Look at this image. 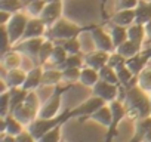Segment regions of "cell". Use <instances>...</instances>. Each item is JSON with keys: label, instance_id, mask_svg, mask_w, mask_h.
I'll return each instance as SVG.
<instances>
[{"label": "cell", "instance_id": "obj_38", "mask_svg": "<svg viewBox=\"0 0 151 142\" xmlns=\"http://www.w3.org/2000/svg\"><path fill=\"white\" fill-rule=\"evenodd\" d=\"M59 44H62L65 47V50L68 52V55H77L80 53V43L77 40V37H73L70 40H65V42H58Z\"/></svg>", "mask_w": 151, "mask_h": 142}, {"label": "cell", "instance_id": "obj_29", "mask_svg": "<svg viewBox=\"0 0 151 142\" xmlns=\"http://www.w3.org/2000/svg\"><path fill=\"white\" fill-rule=\"evenodd\" d=\"M83 65H85V59L80 53H77V55H68L67 59L61 65H58L56 68L61 71V70H65V68H82Z\"/></svg>", "mask_w": 151, "mask_h": 142}, {"label": "cell", "instance_id": "obj_10", "mask_svg": "<svg viewBox=\"0 0 151 142\" xmlns=\"http://www.w3.org/2000/svg\"><path fill=\"white\" fill-rule=\"evenodd\" d=\"M43 39L42 37H34V39H25L22 40L21 43H17V50L30 56L31 59H39V52H40V47L43 44Z\"/></svg>", "mask_w": 151, "mask_h": 142}, {"label": "cell", "instance_id": "obj_31", "mask_svg": "<svg viewBox=\"0 0 151 142\" xmlns=\"http://www.w3.org/2000/svg\"><path fill=\"white\" fill-rule=\"evenodd\" d=\"M67 56H68V52L65 50V47L62 46V44H55V47H53V52H52V55H50V59H49V62L53 65V67H58V65H61L65 59H67Z\"/></svg>", "mask_w": 151, "mask_h": 142}, {"label": "cell", "instance_id": "obj_35", "mask_svg": "<svg viewBox=\"0 0 151 142\" xmlns=\"http://www.w3.org/2000/svg\"><path fill=\"white\" fill-rule=\"evenodd\" d=\"M138 79V86L141 89H144L145 92L151 93V70H142L141 73L136 76Z\"/></svg>", "mask_w": 151, "mask_h": 142}, {"label": "cell", "instance_id": "obj_34", "mask_svg": "<svg viewBox=\"0 0 151 142\" xmlns=\"http://www.w3.org/2000/svg\"><path fill=\"white\" fill-rule=\"evenodd\" d=\"M116 73H117V77H119V83L123 85V86H126V89L130 86V85H129L130 80H132L133 77H136V76H133L132 71L127 68L126 64L122 65V67H119V68H116Z\"/></svg>", "mask_w": 151, "mask_h": 142}, {"label": "cell", "instance_id": "obj_16", "mask_svg": "<svg viewBox=\"0 0 151 142\" xmlns=\"http://www.w3.org/2000/svg\"><path fill=\"white\" fill-rule=\"evenodd\" d=\"M148 59H150V53H141V52H139V53H136L135 56L127 58V59H126V65H127V68L133 73V76H138L141 71L145 68Z\"/></svg>", "mask_w": 151, "mask_h": 142}, {"label": "cell", "instance_id": "obj_44", "mask_svg": "<svg viewBox=\"0 0 151 142\" xmlns=\"http://www.w3.org/2000/svg\"><path fill=\"white\" fill-rule=\"evenodd\" d=\"M17 142H37V141L33 138V135H31L28 130H22V132L17 136Z\"/></svg>", "mask_w": 151, "mask_h": 142}, {"label": "cell", "instance_id": "obj_46", "mask_svg": "<svg viewBox=\"0 0 151 142\" xmlns=\"http://www.w3.org/2000/svg\"><path fill=\"white\" fill-rule=\"evenodd\" d=\"M2 142H17V136L8 135V133H2Z\"/></svg>", "mask_w": 151, "mask_h": 142}, {"label": "cell", "instance_id": "obj_48", "mask_svg": "<svg viewBox=\"0 0 151 142\" xmlns=\"http://www.w3.org/2000/svg\"><path fill=\"white\" fill-rule=\"evenodd\" d=\"M142 142H151V130H150V132L144 136V141H142Z\"/></svg>", "mask_w": 151, "mask_h": 142}, {"label": "cell", "instance_id": "obj_15", "mask_svg": "<svg viewBox=\"0 0 151 142\" xmlns=\"http://www.w3.org/2000/svg\"><path fill=\"white\" fill-rule=\"evenodd\" d=\"M42 79H43V68L36 67L30 71H27V77L22 85V89L25 90H36L37 87L42 86Z\"/></svg>", "mask_w": 151, "mask_h": 142}, {"label": "cell", "instance_id": "obj_37", "mask_svg": "<svg viewBox=\"0 0 151 142\" xmlns=\"http://www.w3.org/2000/svg\"><path fill=\"white\" fill-rule=\"evenodd\" d=\"M80 70L82 68H65V70H61L62 80L67 82V83L79 82V79H80Z\"/></svg>", "mask_w": 151, "mask_h": 142}, {"label": "cell", "instance_id": "obj_11", "mask_svg": "<svg viewBox=\"0 0 151 142\" xmlns=\"http://www.w3.org/2000/svg\"><path fill=\"white\" fill-rule=\"evenodd\" d=\"M22 126H28L30 123H33L36 118H37V114H39V111L37 110H34L33 107H30L28 104H25V102H22L21 105H18L12 113H11Z\"/></svg>", "mask_w": 151, "mask_h": 142}, {"label": "cell", "instance_id": "obj_41", "mask_svg": "<svg viewBox=\"0 0 151 142\" xmlns=\"http://www.w3.org/2000/svg\"><path fill=\"white\" fill-rule=\"evenodd\" d=\"M126 64V58L123 56V55H120L119 52H111L110 53V58H108V65L110 67H113L114 70L116 68H119V67H122V65H124Z\"/></svg>", "mask_w": 151, "mask_h": 142}, {"label": "cell", "instance_id": "obj_17", "mask_svg": "<svg viewBox=\"0 0 151 142\" xmlns=\"http://www.w3.org/2000/svg\"><path fill=\"white\" fill-rule=\"evenodd\" d=\"M98 80H99V73H98V70L91 68V67H88V65L82 67L79 83H82L83 86H88V87H93L95 83H96Z\"/></svg>", "mask_w": 151, "mask_h": 142}, {"label": "cell", "instance_id": "obj_24", "mask_svg": "<svg viewBox=\"0 0 151 142\" xmlns=\"http://www.w3.org/2000/svg\"><path fill=\"white\" fill-rule=\"evenodd\" d=\"M135 14H136L135 22L145 25L148 21H151V2H139L138 6L135 8Z\"/></svg>", "mask_w": 151, "mask_h": 142}, {"label": "cell", "instance_id": "obj_4", "mask_svg": "<svg viewBox=\"0 0 151 142\" xmlns=\"http://www.w3.org/2000/svg\"><path fill=\"white\" fill-rule=\"evenodd\" d=\"M27 24H28V18L21 12H17L11 16L9 22L6 24V30H8V34H9L12 44H17L19 40H22Z\"/></svg>", "mask_w": 151, "mask_h": 142}, {"label": "cell", "instance_id": "obj_5", "mask_svg": "<svg viewBox=\"0 0 151 142\" xmlns=\"http://www.w3.org/2000/svg\"><path fill=\"white\" fill-rule=\"evenodd\" d=\"M107 102L102 99V98H99V96H92V98H89L88 101H85L83 104H80L79 107H76L74 110H71L70 111V114H71V117H88V115H92L93 113H96L101 107H104Z\"/></svg>", "mask_w": 151, "mask_h": 142}, {"label": "cell", "instance_id": "obj_18", "mask_svg": "<svg viewBox=\"0 0 151 142\" xmlns=\"http://www.w3.org/2000/svg\"><path fill=\"white\" fill-rule=\"evenodd\" d=\"M27 73L19 68L15 70H8V73L5 76V82L8 83L9 87H22L24 82H25Z\"/></svg>", "mask_w": 151, "mask_h": 142}, {"label": "cell", "instance_id": "obj_1", "mask_svg": "<svg viewBox=\"0 0 151 142\" xmlns=\"http://www.w3.org/2000/svg\"><path fill=\"white\" fill-rule=\"evenodd\" d=\"M123 104L126 107V117L132 120H139V118L151 115L150 95H147V92L141 89L138 85L127 87Z\"/></svg>", "mask_w": 151, "mask_h": 142}, {"label": "cell", "instance_id": "obj_9", "mask_svg": "<svg viewBox=\"0 0 151 142\" xmlns=\"http://www.w3.org/2000/svg\"><path fill=\"white\" fill-rule=\"evenodd\" d=\"M62 92H64V89L56 90V92L40 107L37 117H42V118H52V117H56L58 110H59V104H61V93H62Z\"/></svg>", "mask_w": 151, "mask_h": 142}, {"label": "cell", "instance_id": "obj_27", "mask_svg": "<svg viewBox=\"0 0 151 142\" xmlns=\"http://www.w3.org/2000/svg\"><path fill=\"white\" fill-rule=\"evenodd\" d=\"M62 80L61 71L55 67L53 70H46L43 71V79H42V86H56Z\"/></svg>", "mask_w": 151, "mask_h": 142}, {"label": "cell", "instance_id": "obj_28", "mask_svg": "<svg viewBox=\"0 0 151 142\" xmlns=\"http://www.w3.org/2000/svg\"><path fill=\"white\" fill-rule=\"evenodd\" d=\"M139 50H141V46H138L136 43H133V42L129 40V39H127L124 43H122L120 46L116 47V52H119L120 55H123L126 59L135 56L136 53H139Z\"/></svg>", "mask_w": 151, "mask_h": 142}, {"label": "cell", "instance_id": "obj_26", "mask_svg": "<svg viewBox=\"0 0 151 142\" xmlns=\"http://www.w3.org/2000/svg\"><path fill=\"white\" fill-rule=\"evenodd\" d=\"M28 92L30 90H25V89H22V87H9V98H11V113L18 107V105H21L24 101H25V98H27V95H28Z\"/></svg>", "mask_w": 151, "mask_h": 142}, {"label": "cell", "instance_id": "obj_33", "mask_svg": "<svg viewBox=\"0 0 151 142\" xmlns=\"http://www.w3.org/2000/svg\"><path fill=\"white\" fill-rule=\"evenodd\" d=\"M53 47H55L53 40L47 39V40L43 42V44H42V47H40V52H39V62H40L42 65L46 64V62H49L50 55H52V52H53Z\"/></svg>", "mask_w": 151, "mask_h": 142}, {"label": "cell", "instance_id": "obj_47", "mask_svg": "<svg viewBox=\"0 0 151 142\" xmlns=\"http://www.w3.org/2000/svg\"><path fill=\"white\" fill-rule=\"evenodd\" d=\"M144 27H145V33H147V37H148V39L151 40V21H148V22H147V24H145Z\"/></svg>", "mask_w": 151, "mask_h": 142}, {"label": "cell", "instance_id": "obj_52", "mask_svg": "<svg viewBox=\"0 0 151 142\" xmlns=\"http://www.w3.org/2000/svg\"><path fill=\"white\" fill-rule=\"evenodd\" d=\"M150 101H151V93H150Z\"/></svg>", "mask_w": 151, "mask_h": 142}, {"label": "cell", "instance_id": "obj_39", "mask_svg": "<svg viewBox=\"0 0 151 142\" xmlns=\"http://www.w3.org/2000/svg\"><path fill=\"white\" fill-rule=\"evenodd\" d=\"M45 5H46L45 0H34V2H31L30 5H27L25 9L28 11V14L31 16H40L42 11L45 9Z\"/></svg>", "mask_w": 151, "mask_h": 142}, {"label": "cell", "instance_id": "obj_22", "mask_svg": "<svg viewBox=\"0 0 151 142\" xmlns=\"http://www.w3.org/2000/svg\"><path fill=\"white\" fill-rule=\"evenodd\" d=\"M2 64L6 70H15L19 68L21 65V52L15 50H8L6 53H2Z\"/></svg>", "mask_w": 151, "mask_h": 142}, {"label": "cell", "instance_id": "obj_53", "mask_svg": "<svg viewBox=\"0 0 151 142\" xmlns=\"http://www.w3.org/2000/svg\"><path fill=\"white\" fill-rule=\"evenodd\" d=\"M59 142H64V141H59Z\"/></svg>", "mask_w": 151, "mask_h": 142}, {"label": "cell", "instance_id": "obj_30", "mask_svg": "<svg viewBox=\"0 0 151 142\" xmlns=\"http://www.w3.org/2000/svg\"><path fill=\"white\" fill-rule=\"evenodd\" d=\"M111 39L114 46H120L122 43H124L127 40V27H122V25H113L111 27Z\"/></svg>", "mask_w": 151, "mask_h": 142}, {"label": "cell", "instance_id": "obj_19", "mask_svg": "<svg viewBox=\"0 0 151 142\" xmlns=\"http://www.w3.org/2000/svg\"><path fill=\"white\" fill-rule=\"evenodd\" d=\"M110 110H111V115H113V126H111V132L116 130V127L119 126V123L126 117V107L123 102L120 101H111L110 104Z\"/></svg>", "mask_w": 151, "mask_h": 142}, {"label": "cell", "instance_id": "obj_49", "mask_svg": "<svg viewBox=\"0 0 151 142\" xmlns=\"http://www.w3.org/2000/svg\"><path fill=\"white\" fill-rule=\"evenodd\" d=\"M31 2H34V0H21V3H22L24 8H27V5H30Z\"/></svg>", "mask_w": 151, "mask_h": 142}, {"label": "cell", "instance_id": "obj_6", "mask_svg": "<svg viewBox=\"0 0 151 142\" xmlns=\"http://www.w3.org/2000/svg\"><path fill=\"white\" fill-rule=\"evenodd\" d=\"M91 37H92V42H93L95 49L104 50V52H108V53H111V52L116 50V46L113 43L111 34H107L102 28L93 27L91 30Z\"/></svg>", "mask_w": 151, "mask_h": 142}, {"label": "cell", "instance_id": "obj_13", "mask_svg": "<svg viewBox=\"0 0 151 142\" xmlns=\"http://www.w3.org/2000/svg\"><path fill=\"white\" fill-rule=\"evenodd\" d=\"M46 31V24L39 18V16H33L31 19H28V24L25 27L22 40L25 39H34V37H42Z\"/></svg>", "mask_w": 151, "mask_h": 142}, {"label": "cell", "instance_id": "obj_51", "mask_svg": "<svg viewBox=\"0 0 151 142\" xmlns=\"http://www.w3.org/2000/svg\"><path fill=\"white\" fill-rule=\"evenodd\" d=\"M101 3H102V5H104V3H105V0H101Z\"/></svg>", "mask_w": 151, "mask_h": 142}, {"label": "cell", "instance_id": "obj_7", "mask_svg": "<svg viewBox=\"0 0 151 142\" xmlns=\"http://www.w3.org/2000/svg\"><path fill=\"white\" fill-rule=\"evenodd\" d=\"M92 93L95 96L102 98L107 104H110L119 95V85H113V83H108V82H104V80H98L95 83V86L92 87Z\"/></svg>", "mask_w": 151, "mask_h": 142}, {"label": "cell", "instance_id": "obj_42", "mask_svg": "<svg viewBox=\"0 0 151 142\" xmlns=\"http://www.w3.org/2000/svg\"><path fill=\"white\" fill-rule=\"evenodd\" d=\"M8 113H11V98H9V92H3L2 104H0V115H2V118L8 117Z\"/></svg>", "mask_w": 151, "mask_h": 142}, {"label": "cell", "instance_id": "obj_23", "mask_svg": "<svg viewBox=\"0 0 151 142\" xmlns=\"http://www.w3.org/2000/svg\"><path fill=\"white\" fill-rule=\"evenodd\" d=\"M95 121H98L99 124H102V126H105V127H110L111 129V126H113V115H111V110H110V105H104V107H101L96 113H93L92 115H91Z\"/></svg>", "mask_w": 151, "mask_h": 142}, {"label": "cell", "instance_id": "obj_20", "mask_svg": "<svg viewBox=\"0 0 151 142\" xmlns=\"http://www.w3.org/2000/svg\"><path fill=\"white\" fill-rule=\"evenodd\" d=\"M24 126L11 114V115H8V117H5L3 118V121H2V133H8V135H12V136H18L24 129H22Z\"/></svg>", "mask_w": 151, "mask_h": 142}, {"label": "cell", "instance_id": "obj_43", "mask_svg": "<svg viewBox=\"0 0 151 142\" xmlns=\"http://www.w3.org/2000/svg\"><path fill=\"white\" fill-rule=\"evenodd\" d=\"M139 3V0H116L114 9L122 11V9H135Z\"/></svg>", "mask_w": 151, "mask_h": 142}, {"label": "cell", "instance_id": "obj_2", "mask_svg": "<svg viewBox=\"0 0 151 142\" xmlns=\"http://www.w3.org/2000/svg\"><path fill=\"white\" fill-rule=\"evenodd\" d=\"M82 27L76 25L64 18L58 19L52 27L47 28V33H46V37H49L50 40H55L56 43L58 42H65V40H70L73 37H77L80 33H82Z\"/></svg>", "mask_w": 151, "mask_h": 142}, {"label": "cell", "instance_id": "obj_12", "mask_svg": "<svg viewBox=\"0 0 151 142\" xmlns=\"http://www.w3.org/2000/svg\"><path fill=\"white\" fill-rule=\"evenodd\" d=\"M108 58H110V53H108V52L98 50V49L83 56L85 65H88V67H91V68H95V70H98V71H99L104 65L108 64Z\"/></svg>", "mask_w": 151, "mask_h": 142}, {"label": "cell", "instance_id": "obj_25", "mask_svg": "<svg viewBox=\"0 0 151 142\" xmlns=\"http://www.w3.org/2000/svg\"><path fill=\"white\" fill-rule=\"evenodd\" d=\"M150 130H151V115L136 120V132H135V136H133L132 142H139V141L142 142L144 141V136Z\"/></svg>", "mask_w": 151, "mask_h": 142}, {"label": "cell", "instance_id": "obj_14", "mask_svg": "<svg viewBox=\"0 0 151 142\" xmlns=\"http://www.w3.org/2000/svg\"><path fill=\"white\" fill-rule=\"evenodd\" d=\"M113 25H122V27H129L132 24H135L136 21V14L135 9H122V11H116L114 15L110 18Z\"/></svg>", "mask_w": 151, "mask_h": 142}, {"label": "cell", "instance_id": "obj_40", "mask_svg": "<svg viewBox=\"0 0 151 142\" xmlns=\"http://www.w3.org/2000/svg\"><path fill=\"white\" fill-rule=\"evenodd\" d=\"M61 141V130H59V126L49 130L46 135H43L40 139H37V142H59Z\"/></svg>", "mask_w": 151, "mask_h": 142}, {"label": "cell", "instance_id": "obj_50", "mask_svg": "<svg viewBox=\"0 0 151 142\" xmlns=\"http://www.w3.org/2000/svg\"><path fill=\"white\" fill-rule=\"evenodd\" d=\"M46 3H49V2H62V0H45Z\"/></svg>", "mask_w": 151, "mask_h": 142}, {"label": "cell", "instance_id": "obj_45", "mask_svg": "<svg viewBox=\"0 0 151 142\" xmlns=\"http://www.w3.org/2000/svg\"><path fill=\"white\" fill-rule=\"evenodd\" d=\"M14 14H11V12H6V11H0V24L2 25H6L8 22H9V19H11V16H12Z\"/></svg>", "mask_w": 151, "mask_h": 142}, {"label": "cell", "instance_id": "obj_21", "mask_svg": "<svg viewBox=\"0 0 151 142\" xmlns=\"http://www.w3.org/2000/svg\"><path fill=\"white\" fill-rule=\"evenodd\" d=\"M145 36H147V33H145L144 24L135 22V24H132V25L127 27V39L132 40L133 43H136L138 46H142Z\"/></svg>", "mask_w": 151, "mask_h": 142}, {"label": "cell", "instance_id": "obj_36", "mask_svg": "<svg viewBox=\"0 0 151 142\" xmlns=\"http://www.w3.org/2000/svg\"><path fill=\"white\" fill-rule=\"evenodd\" d=\"M24 9L21 0H0V11H6L11 14H17Z\"/></svg>", "mask_w": 151, "mask_h": 142}, {"label": "cell", "instance_id": "obj_3", "mask_svg": "<svg viewBox=\"0 0 151 142\" xmlns=\"http://www.w3.org/2000/svg\"><path fill=\"white\" fill-rule=\"evenodd\" d=\"M67 118H71V114L70 113H65V114H61L59 117H52V118H42V117H37L33 123H30L27 126V130L33 135V138L37 141L40 139L43 135H46L49 130L61 126Z\"/></svg>", "mask_w": 151, "mask_h": 142}, {"label": "cell", "instance_id": "obj_8", "mask_svg": "<svg viewBox=\"0 0 151 142\" xmlns=\"http://www.w3.org/2000/svg\"><path fill=\"white\" fill-rule=\"evenodd\" d=\"M62 15V2H49L45 5V9L40 14V19L46 24V27H52Z\"/></svg>", "mask_w": 151, "mask_h": 142}, {"label": "cell", "instance_id": "obj_32", "mask_svg": "<svg viewBox=\"0 0 151 142\" xmlns=\"http://www.w3.org/2000/svg\"><path fill=\"white\" fill-rule=\"evenodd\" d=\"M98 73H99V80H104V82H108V83H113V85H120L116 70L113 67H110L108 64L104 65Z\"/></svg>", "mask_w": 151, "mask_h": 142}]
</instances>
